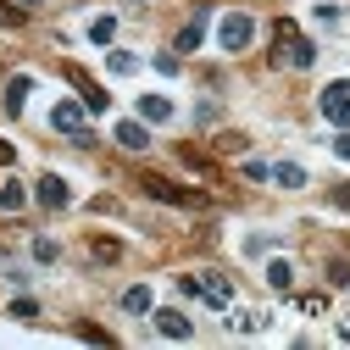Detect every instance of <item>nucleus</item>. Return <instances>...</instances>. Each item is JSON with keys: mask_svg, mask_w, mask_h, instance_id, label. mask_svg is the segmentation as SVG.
I'll return each instance as SVG.
<instances>
[{"mask_svg": "<svg viewBox=\"0 0 350 350\" xmlns=\"http://www.w3.org/2000/svg\"><path fill=\"white\" fill-rule=\"evenodd\" d=\"M273 45H278V51H273V62H278V67L306 72V67L317 62V45H312V39H306V33H300L289 17H278V23H273Z\"/></svg>", "mask_w": 350, "mask_h": 350, "instance_id": "obj_1", "label": "nucleus"}, {"mask_svg": "<svg viewBox=\"0 0 350 350\" xmlns=\"http://www.w3.org/2000/svg\"><path fill=\"white\" fill-rule=\"evenodd\" d=\"M139 189L150 195V200H167V206H184V211H206L211 200H206V189H184V184H172V178H161V172H139Z\"/></svg>", "mask_w": 350, "mask_h": 350, "instance_id": "obj_2", "label": "nucleus"}, {"mask_svg": "<svg viewBox=\"0 0 350 350\" xmlns=\"http://www.w3.org/2000/svg\"><path fill=\"white\" fill-rule=\"evenodd\" d=\"M178 289H184V295H200L206 306H228V300H234V289H228L223 273H184Z\"/></svg>", "mask_w": 350, "mask_h": 350, "instance_id": "obj_3", "label": "nucleus"}, {"mask_svg": "<svg viewBox=\"0 0 350 350\" xmlns=\"http://www.w3.org/2000/svg\"><path fill=\"white\" fill-rule=\"evenodd\" d=\"M62 78H67L72 90H78V100H83V111H106V106H111V95H106V90H100V83H95L90 72H83L78 62H67V67H62Z\"/></svg>", "mask_w": 350, "mask_h": 350, "instance_id": "obj_4", "label": "nucleus"}, {"mask_svg": "<svg viewBox=\"0 0 350 350\" xmlns=\"http://www.w3.org/2000/svg\"><path fill=\"white\" fill-rule=\"evenodd\" d=\"M51 128H56V134H72V145H95V134L83 128V100H62L51 111Z\"/></svg>", "mask_w": 350, "mask_h": 350, "instance_id": "obj_5", "label": "nucleus"}, {"mask_svg": "<svg viewBox=\"0 0 350 350\" xmlns=\"http://www.w3.org/2000/svg\"><path fill=\"white\" fill-rule=\"evenodd\" d=\"M317 106H323V117H328L334 128H350V78H334Z\"/></svg>", "mask_w": 350, "mask_h": 350, "instance_id": "obj_6", "label": "nucleus"}, {"mask_svg": "<svg viewBox=\"0 0 350 350\" xmlns=\"http://www.w3.org/2000/svg\"><path fill=\"white\" fill-rule=\"evenodd\" d=\"M217 39H223V51H245L250 39H256V23H250L245 12H228L223 28H217Z\"/></svg>", "mask_w": 350, "mask_h": 350, "instance_id": "obj_7", "label": "nucleus"}, {"mask_svg": "<svg viewBox=\"0 0 350 350\" xmlns=\"http://www.w3.org/2000/svg\"><path fill=\"white\" fill-rule=\"evenodd\" d=\"M67 200H72L67 178H56V172H45V178H39V206H45V211H62Z\"/></svg>", "mask_w": 350, "mask_h": 350, "instance_id": "obj_8", "label": "nucleus"}, {"mask_svg": "<svg viewBox=\"0 0 350 350\" xmlns=\"http://www.w3.org/2000/svg\"><path fill=\"white\" fill-rule=\"evenodd\" d=\"M200 39H206V0L195 6V23L178 33V45H172V51H184V56H189V51H200Z\"/></svg>", "mask_w": 350, "mask_h": 350, "instance_id": "obj_9", "label": "nucleus"}, {"mask_svg": "<svg viewBox=\"0 0 350 350\" xmlns=\"http://www.w3.org/2000/svg\"><path fill=\"white\" fill-rule=\"evenodd\" d=\"M156 328H161L167 339H195V323H189L184 312H156Z\"/></svg>", "mask_w": 350, "mask_h": 350, "instance_id": "obj_10", "label": "nucleus"}, {"mask_svg": "<svg viewBox=\"0 0 350 350\" xmlns=\"http://www.w3.org/2000/svg\"><path fill=\"white\" fill-rule=\"evenodd\" d=\"M28 95H33V78H28V72H17V78H12V83H6V111H12V117H17V111H23V106H28Z\"/></svg>", "mask_w": 350, "mask_h": 350, "instance_id": "obj_11", "label": "nucleus"}, {"mask_svg": "<svg viewBox=\"0 0 350 350\" xmlns=\"http://www.w3.org/2000/svg\"><path fill=\"white\" fill-rule=\"evenodd\" d=\"M117 145H122V150H145V145H150L145 122H117Z\"/></svg>", "mask_w": 350, "mask_h": 350, "instance_id": "obj_12", "label": "nucleus"}, {"mask_svg": "<svg viewBox=\"0 0 350 350\" xmlns=\"http://www.w3.org/2000/svg\"><path fill=\"white\" fill-rule=\"evenodd\" d=\"M139 117H145V122H172V100H167V95H145V100H139Z\"/></svg>", "mask_w": 350, "mask_h": 350, "instance_id": "obj_13", "label": "nucleus"}, {"mask_svg": "<svg viewBox=\"0 0 350 350\" xmlns=\"http://www.w3.org/2000/svg\"><path fill=\"white\" fill-rule=\"evenodd\" d=\"M273 178H278V189H306V167H295V161H278V167H273Z\"/></svg>", "mask_w": 350, "mask_h": 350, "instance_id": "obj_14", "label": "nucleus"}, {"mask_svg": "<svg viewBox=\"0 0 350 350\" xmlns=\"http://www.w3.org/2000/svg\"><path fill=\"white\" fill-rule=\"evenodd\" d=\"M267 284H273L278 295H289V289H295V267H289V261H267Z\"/></svg>", "mask_w": 350, "mask_h": 350, "instance_id": "obj_15", "label": "nucleus"}, {"mask_svg": "<svg viewBox=\"0 0 350 350\" xmlns=\"http://www.w3.org/2000/svg\"><path fill=\"white\" fill-rule=\"evenodd\" d=\"M23 200H28V189H23L17 178H6V184H0V211H17Z\"/></svg>", "mask_w": 350, "mask_h": 350, "instance_id": "obj_16", "label": "nucleus"}, {"mask_svg": "<svg viewBox=\"0 0 350 350\" xmlns=\"http://www.w3.org/2000/svg\"><path fill=\"white\" fill-rule=\"evenodd\" d=\"M106 67H111L117 78H128V72H139V56H128V51H106Z\"/></svg>", "mask_w": 350, "mask_h": 350, "instance_id": "obj_17", "label": "nucleus"}, {"mask_svg": "<svg viewBox=\"0 0 350 350\" xmlns=\"http://www.w3.org/2000/svg\"><path fill=\"white\" fill-rule=\"evenodd\" d=\"M90 256L100 261V267H111V261L122 256V245H117V239H90Z\"/></svg>", "mask_w": 350, "mask_h": 350, "instance_id": "obj_18", "label": "nucleus"}, {"mask_svg": "<svg viewBox=\"0 0 350 350\" xmlns=\"http://www.w3.org/2000/svg\"><path fill=\"white\" fill-rule=\"evenodd\" d=\"M33 261H39V267H56V261H62V245H56V239H33Z\"/></svg>", "mask_w": 350, "mask_h": 350, "instance_id": "obj_19", "label": "nucleus"}, {"mask_svg": "<svg viewBox=\"0 0 350 350\" xmlns=\"http://www.w3.org/2000/svg\"><path fill=\"white\" fill-rule=\"evenodd\" d=\"M234 328H239V334H261V328H267V312H256V306H250V312L234 317Z\"/></svg>", "mask_w": 350, "mask_h": 350, "instance_id": "obj_20", "label": "nucleus"}, {"mask_svg": "<svg viewBox=\"0 0 350 350\" xmlns=\"http://www.w3.org/2000/svg\"><path fill=\"white\" fill-rule=\"evenodd\" d=\"M122 312H150V289H145V284H134V289L122 295Z\"/></svg>", "mask_w": 350, "mask_h": 350, "instance_id": "obj_21", "label": "nucleus"}, {"mask_svg": "<svg viewBox=\"0 0 350 350\" xmlns=\"http://www.w3.org/2000/svg\"><path fill=\"white\" fill-rule=\"evenodd\" d=\"M23 23H28V12L17 0H0V28H23Z\"/></svg>", "mask_w": 350, "mask_h": 350, "instance_id": "obj_22", "label": "nucleus"}, {"mask_svg": "<svg viewBox=\"0 0 350 350\" xmlns=\"http://www.w3.org/2000/svg\"><path fill=\"white\" fill-rule=\"evenodd\" d=\"M90 39H95V45H111V39H117V23H111V17H95V23H90Z\"/></svg>", "mask_w": 350, "mask_h": 350, "instance_id": "obj_23", "label": "nucleus"}, {"mask_svg": "<svg viewBox=\"0 0 350 350\" xmlns=\"http://www.w3.org/2000/svg\"><path fill=\"white\" fill-rule=\"evenodd\" d=\"M72 334H78L83 345H111V334H106V328H95V323H78Z\"/></svg>", "mask_w": 350, "mask_h": 350, "instance_id": "obj_24", "label": "nucleus"}, {"mask_svg": "<svg viewBox=\"0 0 350 350\" xmlns=\"http://www.w3.org/2000/svg\"><path fill=\"white\" fill-rule=\"evenodd\" d=\"M300 312L306 317H323L328 312V295H300Z\"/></svg>", "mask_w": 350, "mask_h": 350, "instance_id": "obj_25", "label": "nucleus"}, {"mask_svg": "<svg viewBox=\"0 0 350 350\" xmlns=\"http://www.w3.org/2000/svg\"><path fill=\"white\" fill-rule=\"evenodd\" d=\"M12 317H17V323H33V317H39V306L23 295V300H12Z\"/></svg>", "mask_w": 350, "mask_h": 350, "instance_id": "obj_26", "label": "nucleus"}, {"mask_svg": "<svg viewBox=\"0 0 350 350\" xmlns=\"http://www.w3.org/2000/svg\"><path fill=\"white\" fill-rule=\"evenodd\" d=\"M328 284L334 289H350V267H345V261H328Z\"/></svg>", "mask_w": 350, "mask_h": 350, "instance_id": "obj_27", "label": "nucleus"}, {"mask_svg": "<svg viewBox=\"0 0 350 350\" xmlns=\"http://www.w3.org/2000/svg\"><path fill=\"white\" fill-rule=\"evenodd\" d=\"M334 206H345V211H350V184H334Z\"/></svg>", "mask_w": 350, "mask_h": 350, "instance_id": "obj_28", "label": "nucleus"}, {"mask_svg": "<svg viewBox=\"0 0 350 350\" xmlns=\"http://www.w3.org/2000/svg\"><path fill=\"white\" fill-rule=\"evenodd\" d=\"M334 150H339V156H345V161H350V128H345V134H339V139H334Z\"/></svg>", "mask_w": 350, "mask_h": 350, "instance_id": "obj_29", "label": "nucleus"}, {"mask_svg": "<svg viewBox=\"0 0 350 350\" xmlns=\"http://www.w3.org/2000/svg\"><path fill=\"white\" fill-rule=\"evenodd\" d=\"M12 161H17V150H12L6 139H0V167H12Z\"/></svg>", "mask_w": 350, "mask_h": 350, "instance_id": "obj_30", "label": "nucleus"}, {"mask_svg": "<svg viewBox=\"0 0 350 350\" xmlns=\"http://www.w3.org/2000/svg\"><path fill=\"white\" fill-rule=\"evenodd\" d=\"M339 339H350V317H345V323H339Z\"/></svg>", "mask_w": 350, "mask_h": 350, "instance_id": "obj_31", "label": "nucleus"}, {"mask_svg": "<svg viewBox=\"0 0 350 350\" xmlns=\"http://www.w3.org/2000/svg\"><path fill=\"white\" fill-rule=\"evenodd\" d=\"M17 6H39V0H17Z\"/></svg>", "mask_w": 350, "mask_h": 350, "instance_id": "obj_32", "label": "nucleus"}]
</instances>
